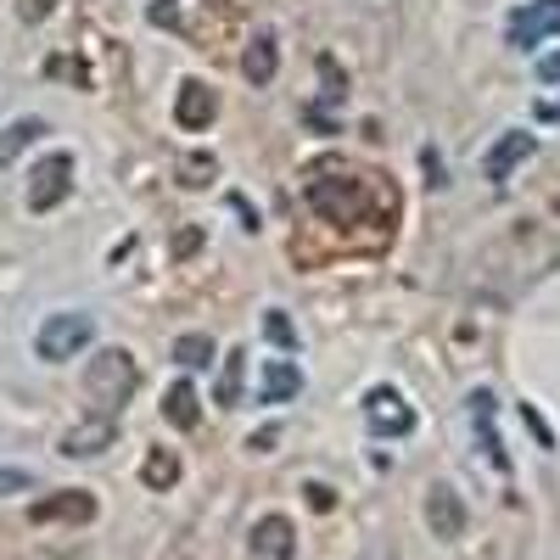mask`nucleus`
Here are the masks:
<instances>
[{"instance_id": "nucleus-18", "label": "nucleus", "mask_w": 560, "mask_h": 560, "mask_svg": "<svg viewBox=\"0 0 560 560\" xmlns=\"http://www.w3.org/2000/svg\"><path fill=\"white\" fill-rule=\"evenodd\" d=\"M242 370H247V353L230 348V353H224V370H219V387H213V398H219L224 409L242 404Z\"/></svg>"}, {"instance_id": "nucleus-2", "label": "nucleus", "mask_w": 560, "mask_h": 560, "mask_svg": "<svg viewBox=\"0 0 560 560\" xmlns=\"http://www.w3.org/2000/svg\"><path fill=\"white\" fill-rule=\"evenodd\" d=\"M90 342H96V319L79 314V308H62V314H45L39 337H34V353H39L45 364H62V359L84 353Z\"/></svg>"}, {"instance_id": "nucleus-23", "label": "nucleus", "mask_w": 560, "mask_h": 560, "mask_svg": "<svg viewBox=\"0 0 560 560\" xmlns=\"http://www.w3.org/2000/svg\"><path fill=\"white\" fill-rule=\"evenodd\" d=\"M152 23H163V28H179V12H174V0H158V7H152Z\"/></svg>"}, {"instance_id": "nucleus-8", "label": "nucleus", "mask_w": 560, "mask_h": 560, "mask_svg": "<svg viewBox=\"0 0 560 560\" xmlns=\"http://www.w3.org/2000/svg\"><path fill=\"white\" fill-rule=\"evenodd\" d=\"M174 118H179V129L202 135V129L219 118V96H213V84L185 79V84H179V96H174Z\"/></svg>"}, {"instance_id": "nucleus-16", "label": "nucleus", "mask_w": 560, "mask_h": 560, "mask_svg": "<svg viewBox=\"0 0 560 560\" xmlns=\"http://www.w3.org/2000/svg\"><path fill=\"white\" fill-rule=\"evenodd\" d=\"M39 135H45V124H39V118H18V124L0 129V168H12V163H18V152H28Z\"/></svg>"}, {"instance_id": "nucleus-19", "label": "nucleus", "mask_w": 560, "mask_h": 560, "mask_svg": "<svg viewBox=\"0 0 560 560\" xmlns=\"http://www.w3.org/2000/svg\"><path fill=\"white\" fill-rule=\"evenodd\" d=\"M174 364H179V370H202V364H213V337L185 331V337L174 342Z\"/></svg>"}, {"instance_id": "nucleus-7", "label": "nucleus", "mask_w": 560, "mask_h": 560, "mask_svg": "<svg viewBox=\"0 0 560 560\" xmlns=\"http://www.w3.org/2000/svg\"><path fill=\"white\" fill-rule=\"evenodd\" d=\"M247 555L253 560H292L298 555V533L287 516H258L247 533Z\"/></svg>"}, {"instance_id": "nucleus-12", "label": "nucleus", "mask_w": 560, "mask_h": 560, "mask_svg": "<svg viewBox=\"0 0 560 560\" xmlns=\"http://www.w3.org/2000/svg\"><path fill=\"white\" fill-rule=\"evenodd\" d=\"M303 393V370L292 364V359H269L264 364V382H258V398L264 404H287V398H298Z\"/></svg>"}, {"instance_id": "nucleus-3", "label": "nucleus", "mask_w": 560, "mask_h": 560, "mask_svg": "<svg viewBox=\"0 0 560 560\" xmlns=\"http://www.w3.org/2000/svg\"><path fill=\"white\" fill-rule=\"evenodd\" d=\"M359 409H364V427L376 438H409L415 432V409L398 387H370Z\"/></svg>"}, {"instance_id": "nucleus-11", "label": "nucleus", "mask_w": 560, "mask_h": 560, "mask_svg": "<svg viewBox=\"0 0 560 560\" xmlns=\"http://www.w3.org/2000/svg\"><path fill=\"white\" fill-rule=\"evenodd\" d=\"M113 415H96V420H84V427H73L68 438H62V454L68 459H90V454H102L107 443H113Z\"/></svg>"}, {"instance_id": "nucleus-20", "label": "nucleus", "mask_w": 560, "mask_h": 560, "mask_svg": "<svg viewBox=\"0 0 560 560\" xmlns=\"http://www.w3.org/2000/svg\"><path fill=\"white\" fill-rule=\"evenodd\" d=\"M264 337H269L275 348H292V319L280 314V308H269V314H264Z\"/></svg>"}, {"instance_id": "nucleus-14", "label": "nucleus", "mask_w": 560, "mask_h": 560, "mask_svg": "<svg viewBox=\"0 0 560 560\" xmlns=\"http://www.w3.org/2000/svg\"><path fill=\"white\" fill-rule=\"evenodd\" d=\"M163 420H168V427H179V432H191L197 420H202V409H197V387H191V382H174V387L163 393Z\"/></svg>"}, {"instance_id": "nucleus-10", "label": "nucleus", "mask_w": 560, "mask_h": 560, "mask_svg": "<svg viewBox=\"0 0 560 560\" xmlns=\"http://www.w3.org/2000/svg\"><path fill=\"white\" fill-rule=\"evenodd\" d=\"M427 527H432L438 538H459V533H465V504H459V493H454L448 482L427 488Z\"/></svg>"}, {"instance_id": "nucleus-13", "label": "nucleus", "mask_w": 560, "mask_h": 560, "mask_svg": "<svg viewBox=\"0 0 560 560\" xmlns=\"http://www.w3.org/2000/svg\"><path fill=\"white\" fill-rule=\"evenodd\" d=\"M275 68H280L275 39H269V34H253V39L242 45V73H247V84H269Z\"/></svg>"}, {"instance_id": "nucleus-15", "label": "nucleus", "mask_w": 560, "mask_h": 560, "mask_svg": "<svg viewBox=\"0 0 560 560\" xmlns=\"http://www.w3.org/2000/svg\"><path fill=\"white\" fill-rule=\"evenodd\" d=\"M140 482H147L152 493H168L179 482V448H152L147 465H140Z\"/></svg>"}, {"instance_id": "nucleus-24", "label": "nucleus", "mask_w": 560, "mask_h": 560, "mask_svg": "<svg viewBox=\"0 0 560 560\" xmlns=\"http://www.w3.org/2000/svg\"><path fill=\"white\" fill-rule=\"evenodd\" d=\"M28 488V471H0V493H23Z\"/></svg>"}, {"instance_id": "nucleus-4", "label": "nucleus", "mask_w": 560, "mask_h": 560, "mask_svg": "<svg viewBox=\"0 0 560 560\" xmlns=\"http://www.w3.org/2000/svg\"><path fill=\"white\" fill-rule=\"evenodd\" d=\"M68 191H73V158H68V152H51V158L28 174V208H34V213L62 208Z\"/></svg>"}, {"instance_id": "nucleus-22", "label": "nucleus", "mask_w": 560, "mask_h": 560, "mask_svg": "<svg viewBox=\"0 0 560 560\" xmlns=\"http://www.w3.org/2000/svg\"><path fill=\"white\" fill-rule=\"evenodd\" d=\"M538 79H544V84H560V51L538 57Z\"/></svg>"}, {"instance_id": "nucleus-5", "label": "nucleus", "mask_w": 560, "mask_h": 560, "mask_svg": "<svg viewBox=\"0 0 560 560\" xmlns=\"http://www.w3.org/2000/svg\"><path fill=\"white\" fill-rule=\"evenodd\" d=\"M549 34H560V0H522V7L510 12V45H516V51H533Z\"/></svg>"}, {"instance_id": "nucleus-6", "label": "nucleus", "mask_w": 560, "mask_h": 560, "mask_svg": "<svg viewBox=\"0 0 560 560\" xmlns=\"http://www.w3.org/2000/svg\"><path fill=\"white\" fill-rule=\"evenodd\" d=\"M28 522L34 527H57V522H96V493L84 488H62V493H45L28 504Z\"/></svg>"}, {"instance_id": "nucleus-1", "label": "nucleus", "mask_w": 560, "mask_h": 560, "mask_svg": "<svg viewBox=\"0 0 560 560\" xmlns=\"http://www.w3.org/2000/svg\"><path fill=\"white\" fill-rule=\"evenodd\" d=\"M135 387H140V364H135L124 348H102L96 359H90V370H84L90 404H96L102 415H113V420H118V409L135 398Z\"/></svg>"}, {"instance_id": "nucleus-9", "label": "nucleus", "mask_w": 560, "mask_h": 560, "mask_svg": "<svg viewBox=\"0 0 560 560\" xmlns=\"http://www.w3.org/2000/svg\"><path fill=\"white\" fill-rule=\"evenodd\" d=\"M533 152H538V135H527V129H504V135L493 140V152L482 158V174H488V179H510V168H522Z\"/></svg>"}, {"instance_id": "nucleus-21", "label": "nucleus", "mask_w": 560, "mask_h": 560, "mask_svg": "<svg viewBox=\"0 0 560 560\" xmlns=\"http://www.w3.org/2000/svg\"><path fill=\"white\" fill-rule=\"evenodd\" d=\"M51 12H57V0H18V18L23 23H45Z\"/></svg>"}, {"instance_id": "nucleus-17", "label": "nucleus", "mask_w": 560, "mask_h": 560, "mask_svg": "<svg viewBox=\"0 0 560 560\" xmlns=\"http://www.w3.org/2000/svg\"><path fill=\"white\" fill-rule=\"evenodd\" d=\"M471 415H477V443H482V454L504 471V448H499V432H493V393H471Z\"/></svg>"}, {"instance_id": "nucleus-25", "label": "nucleus", "mask_w": 560, "mask_h": 560, "mask_svg": "<svg viewBox=\"0 0 560 560\" xmlns=\"http://www.w3.org/2000/svg\"><path fill=\"white\" fill-rule=\"evenodd\" d=\"M308 504L314 510H331V488H308Z\"/></svg>"}]
</instances>
